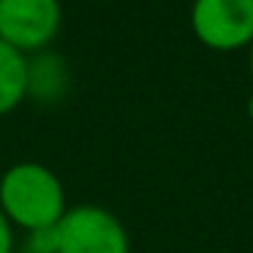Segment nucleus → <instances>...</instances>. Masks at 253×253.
Segmentation results:
<instances>
[{
	"instance_id": "obj_1",
	"label": "nucleus",
	"mask_w": 253,
	"mask_h": 253,
	"mask_svg": "<svg viewBox=\"0 0 253 253\" xmlns=\"http://www.w3.org/2000/svg\"><path fill=\"white\" fill-rule=\"evenodd\" d=\"M0 210L11 226H19L30 234L57 226L68 204L55 171L36 161H22L8 166L0 177Z\"/></svg>"
},
{
	"instance_id": "obj_2",
	"label": "nucleus",
	"mask_w": 253,
	"mask_h": 253,
	"mask_svg": "<svg viewBox=\"0 0 253 253\" xmlns=\"http://www.w3.org/2000/svg\"><path fill=\"white\" fill-rule=\"evenodd\" d=\"M57 253H131L128 231L98 204H77L55 226Z\"/></svg>"
},
{
	"instance_id": "obj_3",
	"label": "nucleus",
	"mask_w": 253,
	"mask_h": 253,
	"mask_svg": "<svg viewBox=\"0 0 253 253\" xmlns=\"http://www.w3.org/2000/svg\"><path fill=\"white\" fill-rule=\"evenodd\" d=\"M193 36L215 52L253 44V0H193Z\"/></svg>"
},
{
	"instance_id": "obj_4",
	"label": "nucleus",
	"mask_w": 253,
	"mask_h": 253,
	"mask_svg": "<svg viewBox=\"0 0 253 253\" xmlns=\"http://www.w3.org/2000/svg\"><path fill=\"white\" fill-rule=\"evenodd\" d=\"M60 22V0H0V41L22 55L46 49Z\"/></svg>"
},
{
	"instance_id": "obj_5",
	"label": "nucleus",
	"mask_w": 253,
	"mask_h": 253,
	"mask_svg": "<svg viewBox=\"0 0 253 253\" xmlns=\"http://www.w3.org/2000/svg\"><path fill=\"white\" fill-rule=\"evenodd\" d=\"M68 90V66L55 52H36L28 60V98L39 104H57Z\"/></svg>"
},
{
	"instance_id": "obj_6",
	"label": "nucleus",
	"mask_w": 253,
	"mask_h": 253,
	"mask_svg": "<svg viewBox=\"0 0 253 253\" xmlns=\"http://www.w3.org/2000/svg\"><path fill=\"white\" fill-rule=\"evenodd\" d=\"M28 98V57L0 41V117Z\"/></svg>"
},
{
	"instance_id": "obj_7",
	"label": "nucleus",
	"mask_w": 253,
	"mask_h": 253,
	"mask_svg": "<svg viewBox=\"0 0 253 253\" xmlns=\"http://www.w3.org/2000/svg\"><path fill=\"white\" fill-rule=\"evenodd\" d=\"M0 253H14V226L0 210Z\"/></svg>"
},
{
	"instance_id": "obj_8",
	"label": "nucleus",
	"mask_w": 253,
	"mask_h": 253,
	"mask_svg": "<svg viewBox=\"0 0 253 253\" xmlns=\"http://www.w3.org/2000/svg\"><path fill=\"white\" fill-rule=\"evenodd\" d=\"M248 117L253 120V93H251V98H248Z\"/></svg>"
},
{
	"instance_id": "obj_9",
	"label": "nucleus",
	"mask_w": 253,
	"mask_h": 253,
	"mask_svg": "<svg viewBox=\"0 0 253 253\" xmlns=\"http://www.w3.org/2000/svg\"><path fill=\"white\" fill-rule=\"evenodd\" d=\"M251 77H253V44H251Z\"/></svg>"
}]
</instances>
